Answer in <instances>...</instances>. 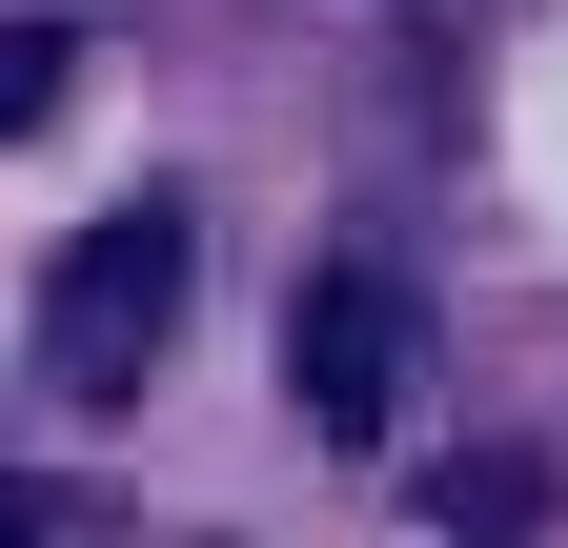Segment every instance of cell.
Wrapping results in <instances>:
<instances>
[{
	"mask_svg": "<svg viewBox=\"0 0 568 548\" xmlns=\"http://www.w3.org/2000/svg\"><path fill=\"white\" fill-rule=\"evenodd\" d=\"M163 346H183V203H102V224L41 264V366L82 406H122Z\"/></svg>",
	"mask_w": 568,
	"mask_h": 548,
	"instance_id": "obj_1",
	"label": "cell"
},
{
	"mask_svg": "<svg viewBox=\"0 0 568 548\" xmlns=\"http://www.w3.org/2000/svg\"><path fill=\"white\" fill-rule=\"evenodd\" d=\"M406 346H426V325H406L386 264H325V285H305V346H284V366H305V427H325V447H386Z\"/></svg>",
	"mask_w": 568,
	"mask_h": 548,
	"instance_id": "obj_2",
	"label": "cell"
},
{
	"mask_svg": "<svg viewBox=\"0 0 568 548\" xmlns=\"http://www.w3.org/2000/svg\"><path fill=\"white\" fill-rule=\"evenodd\" d=\"M426 508H447L467 548H528V528H548V467H528V447H467V467H426Z\"/></svg>",
	"mask_w": 568,
	"mask_h": 548,
	"instance_id": "obj_3",
	"label": "cell"
},
{
	"mask_svg": "<svg viewBox=\"0 0 568 548\" xmlns=\"http://www.w3.org/2000/svg\"><path fill=\"white\" fill-rule=\"evenodd\" d=\"M61 61H82V41H61V21H0V143H21V122L61 102Z\"/></svg>",
	"mask_w": 568,
	"mask_h": 548,
	"instance_id": "obj_4",
	"label": "cell"
},
{
	"mask_svg": "<svg viewBox=\"0 0 568 548\" xmlns=\"http://www.w3.org/2000/svg\"><path fill=\"white\" fill-rule=\"evenodd\" d=\"M0 548H61V508H41V488H21V467H0Z\"/></svg>",
	"mask_w": 568,
	"mask_h": 548,
	"instance_id": "obj_5",
	"label": "cell"
}]
</instances>
